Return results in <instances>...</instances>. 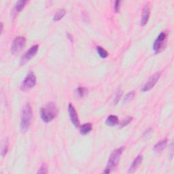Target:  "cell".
I'll return each mask as SVG.
<instances>
[{"mask_svg": "<svg viewBox=\"0 0 174 174\" xmlns=\"http://www.w3.org/2000/svg\"><path fill=\"white\" fill-rule=\"evenodd\" d=\"M32 108H31L30 104L27 103L25 104L23 110H22L20 122V127L21 131L25 132L29 129L31 121H32Z\"/></svg>", "mask_w": 174, "mask_h": 174, "instance_id": "6da1fadb", "label": "cell"}, {"mask_svg": "<svg viewBox=\"0 0 174 174\" xmlns=\"http://www.w3.org/2000/svg\"><path fill=\"white\" fill-rule=\"evenodd\" d=\"M58 114L57 107L55 103L50 102L40 110V116L44 122H50L56 118Z\"/></svg>", "mask_w": 174, "mask_h": 174, "instance_id": "7a4b0ae2", "label": "cell"}, {"mask_svg": "<svg viewBox=\"0 0 174 174\" xmlns=\"http://www.w3.org/2000/svg\"><path fill=\"white\" fill-rule=\"evenodd\" d=\"M123 150H124V147H121L119 148H117V149L112 152V154H110L106 168L103 171L104 173H111L113 170H114L117 168Z\"/></svg>", "mask_w": 174, "mask_h": 174, "instance_id": "3957f363", "label": "cell"}, {"mask_svg": "<svg viewBox=\"0 0 174 174\" xmlns=\"http://www.w3.org/2000/svg\"><path fill=\"white\" fill-rule=\"evenodd\" d=\"M36 75L34 74L33 72H31L27 74V76L24 79L23 82H22L21 88L22 91H27L33 88L35 86H36Z\"/></svg>", "mask_w": 174, "mask_h": 174, "instance_id": "277c9868", "label": "cell"}, {"mask_svg": "<svg viewBox=\"0 0 174 174\" xmlns=\"http://www.w3.org/2000/svg\"><path fill=\"white\" fill-rule=\"evenodd\" d=\"M167 41V33L165 32H161L157 37L153 44V50L156 53H159L164 50Z\"/></svg>", "mask_w": 174, "mask_h": 174, "instance_id": "5b68a950", "label": "cell"}, {"mask_svg": "<svg viewBox=\"0 0 174 174\" xmlns=\"http://www.w3.org/2000/svg\"><path fill=\"white\" fill-rule=\"evenodd\" d=\"M25 42H26V40H25V37L18 36L16 37L12 44V53L13 54V55H17L18 53H19L22 50V49L24 48L25 45Z\"/></svg>", "mask_w": 174, "mask_h": 174, "instance_id": "8992f818", "label": "cell"}, {"mask_svg": "<svg viewBox=\"0 0 174 174\" xmlns=\"http://www.w3.org/2000/svg\"><path fill=\"white\" fill-rule=\"evenodd\" d=\"M38 48H39V46L37 45V44H36V45L31 46L21 57L20 61L21 65H23L25 64V63L29 61L31 58L33 57V56L36 55L37 51H38Z\"/></svg>", "mask_w": 174, "mask_h": 174, "instance_id": "52a82bcc", "label": "cell"}, {"mask_svg": "<svg viewBox=\"0 0 174 174\" xmlns=\"http://www.w3.org/2000/svg\"><path fill=\"white\" fill-rule=\"evenodd\" d=\"M161 72H157L154 74L153 75H152L150 77V78L148 79V82L145 84L143 88H142V91L143 92H147V91H149L153 88L154 85L157 84V82L159 80V79L160 77Z\"/></svg>", "mask_w": 174, "mask_h": 174, "instance_id": "ba28073f", "label": "cell"}, {"mask_svg": "<svg viewBox=\"0 0 174 174\" xmlns=\"http://www.w3.org/2000/svg\"><path fill=\"white\" fill-rule=\"evenodd\" d=\"M68 112L72 124L74 125L75 127H79L80 126V121H79L78 113L72 103H69L68 106Z\"/></svg>", "mask_w": 174, "mask_h": 174, "instance_id": "9c48e42d", "label": "cell"}, {"mask_svg": "<svg viewBox=\"0 0 174 174\" xmlns=\"http://www.w3.org/2000/svg\"><path fill=\"white\" fill-rule=\"evenodd\" d=\"M150 8L149 4H145L144 8L143 9V12H142L141 18V23L140 25L141 26H145L147 24L148 20L150 18Z\"/></svg>", "mask_w": 174, "mask_h": 174, "instance_id": "30bf717a", "label": "cell"}, {"mask_svg": "<svg viewBox=\"0 0 174 174\" xmlns=\"http://www.w3.org/2000/svg\"><path fill=\"white\" fill-rule=\"evenodd\" d=\"M142 160H143V156L141 154L138 155V156L135 158V160L133 161V163L131 164V165L129 168L128 173H134L136 170L137 169V168L142 163Z\"/></svg>", "mask_w": 174, "mask_h": 174, "instance_id": "8fae6325", "label": "cell"}, {"mask_svg": "<svg viewBox=\"0 0 174 174\" xmlns=\"http://www.w3.org/2000/svg\"><path fill=\"white\" fill-rule=\"evenodd\" d=\"M167 145V139H164V140H160L159 142H158L157 144H155L154 146V150L156 153H160L161 151H163L166 148Z\"/></svg>", "mask_w": 174, "mask_h": 174, "instance_id": "7c38bea8", "label": "cell"}, {"mask_svg": "<svg viewBox=\"0 0 174 174\" xmlns=\"http://www.w3.org/2000/svg\"><path fill=\"white\" fill-rule=\"evenodd\" d=\"M118 117L116 116H114V115H110L108 117H107L106 121V124L107 126H116L118 124Z\"/></svg>", "mask_w": 174, "mask_h": 174, "instance_id": "4fadbf2b", "label": "cell"}, {"mask_svg": "<svg viewBox=\"0 0 174 174\" xmlns=\"http://www.w3.org/2000/svg\"><path fill=\"white\" fill-rule=\"evenodd\" d=\"M92 129H93L92 124H91V123H85V124L82 125L80 126V132L82 135H84L89 133L92 131Z\"/></svg>", "mask_w": 174, "mask_h": 174, "instance_id": "5bb4252c", "label": "cell"}, {"mask_svg": "<svg viewBox=\"0 0 174 174\" xmlns=\"http://www.w3.org/2000/svg\"><path fill=\"white\" fill-rule=\"evenodd\" d=\"M8 146H9V141L8 139H5L4 141H3L2 144V148H1V155L2 157H4L6 154L8 153Z\"/></svg>", "mask_w": 174, "mask_h": 174, "instance_id": "9a60e30c", "label": "cell"}, {"mask_svg": "<svg viewBox=\"0 0 174 174\" xmlns=\"http://www.w3.org/2000/svg\"><path fill=\"white\" fill-rule=\"evenodd\" d=\"M96 50L98 55H99L100 57H102V59H106L109 55V54L107 52V50L102 48V46H97Z\"/></svg>", "mask_w": 174, "mask_h": 174, "instance_id": "2e32d148", "label": "cell"}, {"mask_svg": "<svg viewBox=\"0 0 174 174\" xmlns=\"http://www.w3.org/2000/svg\"><path fill=\"white\" fill-rule=\"evenodd\" d=\"M65 14H66V10H64V9H61V10H59L56 12L55 15L54 16L53 20L55 21H59L62 19L63 17L65 15Z\"/></svg>", "mask_w": 174, "mask_h": 174, "instance_id": "e0dca14e", "label": "cell"}, {"mask_svg": "<svg viewBox=\"0 0 174 174\" xmlns=\"http://www.w3.org/2000/svg\"><path fill=\"white\" fill-rule=\"evenodd\" d=\"M27 3V2L26 0H21V1H18L17 3V4L15 5V8H14L15 11L17 12H21L25 8V6L26 5Z\"/></svg>", "mask_w": 174, "mask_h": 174, "instance_id": "ac0fdd59", "label": "cell"}, {"mask_svg": "<svg viewBox=\"0 0 174 174\" xmlns=\"http://www.w3.org/2000/svg\"><path fill=\"white\" fill-rule=\"evenodd\" d=\"M122 93L123 92L121 89H118V91H117V92L116 93V95H115L114 99V102H113L114 105H116V104H117L119 102L120 99H121V98L122 97Z\"/></svg>", "mask_w": 174, "mask_h": 174, "instance_id": "d6986e66", "label": "cell"}, {"mask_svg": "<svg viewBox=\"0 0 174 174\" xmlns=\"http://www.w3.org/2000/svg\"><path fill=\"white\" fill-rule=\"evenodd\" d=\"M88 91L86 88L79 87L77 89V94L79 97H83L87 94Z\"/></svg>", "mask_w": 174, "mask_h": 174, "instance_id": "ffe728a7", "label": "cell"}, {"mask_svg": "<svg viewBox=\"0 0 174 174\" xmlns=\"http://www.w3.org/2000/svg\"><path fill=\"white\" fill-rule=\"evenodd\" d=\"M135 97V92L134 91H131V92L129 93L126 95L125 96V99H124V103H126L130 102L131 100H133Z\"/></svg>", "mask_w": 174, "mask_h": 174, "instance_id": "44dd1931", "label": "cell"}, {"mask_svg": "<svg viewBox=\"0 0 174 174\" xmlns=\"http://www.w3.org/2000/svg\"><path fill=\"white\" fill-rule=\"evenodd\" d=\"M132 119H133V117L128 116V117H126V118H125L124 120H122V122L121 123V125H120V128H122V127H124V126L128 125L132 121Z\"/></svg>", "mask_w": 174, "mask_h": 174, "instance_id": "7402d4cb", "label": "cell"}, {"mask_svg": "<svg viewBox=\"0 0 174 174\" xmlns=\"http://www.w3.org/2000/svg\"><path fill=\"white\" fill-rule=\"evenodd\" d=\"M37 173H48V165L46 163H43L42 165L40 166L39 170L37 171Z\"/></svg>", "mask_w": 174, "mask_h": 174, "instance_id": "603a6c76", "label": "cell"}, {"mask_svg": "<svg viewBox=\"0 0 174 174\" xmlns=\"http://www.w3.org/2000/svg\"><path fill=\"white\" fill-rule=\"evenodd\" d=\"M121 1H116L115 4H114V10L116 12H118L120 10V8H121Z\"/></svg>", "mask_w": 174, "mask_h": 174, "instance_id": "cb8c5ba5", "label": "cell"}, {"mask_svg": "<svg viewBox=\"0 0 174 174\" xmlns=\"http://www.w3.org/2000/svg\"><path fill=\"white\" fill-rule=\"evenodd\" d=\"M68 38H69V40L72 41V40H73V39H72V36H70V34H69V33H68Z\"/></svg>", "mask_w": 174, "mask_h": 174, "instance_id": "d4e9b609", "label": "cell"}, {"mask_svg": "<svg viewBox=\"0 0 174 174\" xmlns=\"http://www.w3.org/2000/svg\"><path fill=\"white\" fill-rule=\"evenodd\" d=\"M3 28H4V25H3V23L1 24V33H2L3 31Z\"/></svg>", "mask_w": 174, "mask_h": 174, "instance_id": "484cf974", "label": "cell"}]
</instances>
